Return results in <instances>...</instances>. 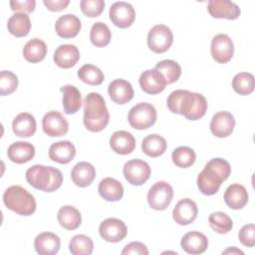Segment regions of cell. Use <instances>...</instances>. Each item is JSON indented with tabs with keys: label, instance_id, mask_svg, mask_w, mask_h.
I'll list each match as a JSON object with an SVG mask.
<instances>
[{
	"label": "cell",
	"instance_id": "29",
	"mask_svg": "<svg viewBox=\"0 0 255 255\" xmlns=\"http://www.w3.org/2000/svg\"><path fill=\"white\" fill-rule=\"evenodd\" d=\"M60 91L63 93V108L67 115L76 114L82 107L81 92L73 85H65Z\"/></svg>",
	"mask_w": 255,
	"mask_h": 255
},
{
	"label": "cell",
	"instance_id": "23",
	"mask_svg": "<svg viewBox=\"0 0 255 255\" xmlns=\"http://www.w3.org/2000/svg\"><path fill=\"white\" fill-rule=\"evenodd\" d=\"M110 146L116 153L126 155L133 151L135 138L127 130H117L110 137Z\"/></svg>",
	"mask_w": 255,
	"mask_h": 255
},
{
	"label": "cell",
	"instance_id": "42",
	"mask_svg": "<svg viewBox=\"0 0 255 255\" xmlns=\"http://www.w3.org/2000/svg\"><path fill=\"white\" fill-rule=\"evenodd\" d=\"M18 87V77L11 71H1L0 94L6 96L12 94Z\"/></svg>",
	"mask_w": 255,
	"mask_h": 255
},
{
	"label": "cell",
	"instance_id": "36",
	"mask_svg": "<svg viewBox=\"0 0 255 255\" xmlns=\"http://www.w3.org/2000/svg\"><path fill=\"white\" fill-rule=\"evenodd\" d=\"M78 77L80 80L88 85H101L105 79L103 71L92 64H86L78 70Z\"/></svg>",
	"mask_w": 255,
	"mask_h": 255
},
{
	"label": "cell",
	"instance_id": "13",
	"mask_svg": "<svg viewBox=\"0 0 255 255\" xmlns=\"http://www.w3.org/2000/svg\"><path fill=\"white\" fill-rule=\"evenodd\" d=\"M110 19L120 28L129 27L135 19V11L133 7L125 1H118L110 7Z\"/></svg>",
	"mask_w": 255,
	"mask_h": 255
},
{
	"label": "cell",
	"instance_id": "41",
	"mask_svg": "<svg viewBox=\"0 0 255 255\" xmlns=\"http://www.w3.org/2000/svg\"><path fill=\"white\" fill-rule=\"evenodd\" d=\"M210 227L219 234H226L233 227L232 219L222 211L212 212L208 217Z\"/></svg>",
	"mask_w": 255,
	"mask_h": 255
},
{
	"label": "cell",
	"instance_id": "11",
	"mask_svg": "<svg viewBox=\"0 0 255 255\" xmlns=\"http://www.w3.org/2000/svg\"><path fill=\"white\" fill-rule=\"evenodd\" d=\"M42 128L49 136H62L68 132L69 123L60 112L50 111L42 119Z\"/></svg>",
	"mask_w": 255,
	"mask_h": 255
},
{
	"label": "cell",
	"instance_id": "34",
	"mask_svg": "<svg viewBox=\"0 0 255 255\" xmlns=\"http://www.w3.org/2000/svg\"><path fill=\"white\" fill-rule=\"evenodd\" d=\"M47 54L46 43L39 39L33 38L29 40L23 48V56L30 63H38L44 60Z\"/></svg>",
	"mask_w": 255,
	"mask_h": 255
},
{
	"label": "cell",
	"instance_id": "14",
	"mask_svg": "<svg viewBox=\"0 0 255 255\" xmlns=\"http://www.w3.org/2000/svg\"><path fill=\"white\" fill-rule=\"evenodd\" d=\"M138 82L141 90L149 95H156L161 93L166 86L164 77L155 68L142 72L139 76Z\"/></svg>",
	"mask_w": 255,
	"mask_h": 255
},
{
	"label": "cell",
	"instance_id": "33",
	"mask_svg": "<svg viewBox=\"0 0 255 255\" xmlns=\"http://www.w3.org/2000/svg\"><path fill=\"white\" fill-rule=\"evenodd\" d=\"M167 143L164 137L157 133L146 135L141 142V150L147 156L157 157L164 153L166 150Z\"/></svg>",
	"mask_w": 255,
	"mask_h": 255
},
{
	"label": "cell",
	"instance_id": "44",
	"mask_svg": "<svg viewBox=\"0 0 255 255\" xmlns=\"http://www.w3.org/2000/svg\"><path fill=\"white\" fill-rule=\"evenodd\" d=\"M255 226L254 224H245L241 227L238 233V238L240 242L246 247H253L255 245Z\"/></svg>",
	"mask_w": 255,
	"mask_h": 255
},
{
	"label": "cell",
	"instance_id": "5",
	"mask_svg": "<svg viewBox=\"0 0 255 255\" xmlns=\"http://www.w3.org/2000/svg\"><path fill=\"white\" fill-rule=\"evenodd\" d=\"M5 206L19 215L28 216L35 212L37 204L34 196L20 185H12L3 193Z\"/></svg>",
	"mask_w": 255,
	"mask_h": 255
},
{
	"label": "cell",
	"instance_id": "37",
	"mask_svg": "<svg viewBox=\"0 0 255 255\" xmlns=\"http://www.w3.org/2000/svg\"><path fill=\"white\" fill-rule=\"evenodd\" d=\"M254 76L250 73H239L236 74L232 79V88L239 95L245 96L251 94L254 91Z\"/></svg>",
	"mask_w": 255,
	"mask_h": 255
},
{
	"label": "cell",
	"instance_id": "16",
	"mask_svg": "<svg viewBox=\"0 0 255 255\" xmlns=\"http://www.w3.org/2000/svg\"><path fill=\"white\" fill-rule=\"evenodd\" d=\"M207 10L213 18H225L228 20L237 19L241 13L239 6L230 0H209Z\"/></svg>",
	"mask_w": 255,
	"mask_h": 255
},
{
	"label": "cell",
	"instance_id": "7",
	"mask_svg": "<svg viewBox=\"0 0 255 255\" xmlns=\"http://www.w3.org/2000/svg\"><path fill=\"white\" fill-rule=\"evenodd\" d=\"M173 189L166 181L155 182L147 192L148 205L154 210H164L170 204Z\"/></svg>",
	"mask_w": 255,
	"mask_h": 255
},
{
	"label": "cell",
	"instance_id": "8",
	"mask_svg": "<svg viewBox=\"0 0 255 255\" xmlns=\"http://www.w3.org/2000/svg\"><path fill=\"white\" fill-rule=\"evenodd\" d=\"M173 42V34L165 25L158 24L153 26L147 34L148 48L155 53L166 52Z\"/></svg>",
	"mask_w": 255,
	"mask_h": 255
},
{
	"label": "cell",
	"instance_id": "47",
	"mask_svg": "<svg viewBox=\"0 0 255 255\" xmlns=\"http://www.w3.org/2000/svg\"><path fill=\"white\" fill-rule=\"evenodd\" d=\"M43 3L49 10L57 12L65 9L69 5L70 0H44Z\"/></svg>",
	"mask_w": 255,
	"mask_h": 255
},
{
	"label": "cell",
	"instance_id": "31",
	"mask_svg": "<svg viewBox=\"0 0 255 255\" xmlns=\"http://www.w3.org/2000/svg\"><path fill=\"white\" fill-rule=\"evenodd\" d=\"M7 28L9 33L15 37L27 36L31 29L30 17L25 13L16 12L8 19Z\"/></svg>",
	"mask_w": 255,
	"mask_h": 255
},
{
	"label": "cell",
	"instance_id": "20",
	"mask_svg": "<svg viewBox=\"0 0 255 255\" xmlns=\"http://www.w3.org/2000/svg\"><path fill=\"white\" fill-rule=\"evenodd\" d=\"M82 28L81 20L75 14H65L60 16L55 24L56 33L65 39L73 38L78 35Z\"/></svg>",
	"mask_w": 255,
	"mask_h": 255
},
{
	"label": "cell",
	"instance_id": "21",
	"mask_svg": "<svg viewBox=\"0 0 255 255\" xmlns=\"http://www.w3.org/2000/svg\"><path fill=\"white\" fill-rule=\"evenodd\" d=\"M181 248L188 254H201L208 247L207 237L198 231H190L183 235L180 241Z\"/></svg>",
	"mask_w": 255,
	"mask_h": 255
},
{
	"label": "cell",
	"instance_id": "12",
	"mask_svg": "<svg viewBox=\"0 0 255 255\" xmlns=\"http://www.w3.org/2000/svg\"><path fill=\"white\" fill-rule=\"evenodd\" d=\"M99 233L104 240L116 243L122 241L127 236L128 227L121 219L107 218L100 224Z\"/></svg>",
	"mask_w": 255,
	"mask_h": 255
},
{
	"label": "cell",
	"instance_id": "39",
	"mask_svg": "<svg viewBox=\"0 0 255 255\" xmlns=\"http://www.w3.org/2000/svg\"><path fill=\"white\" fill-rule=\"evenodd\" d=\"M93 249V240L91 237L84 234L75 235L69 243V250L73 255H90Z\"/></svg>",
	"mask_w": 255,
	"mask_h": 255
},
{
	"label": "cell",
	"instance_id": "46",
	"mask_svg": "<svg viewBox=\"0 0 255 255\" xmlns=\"http://www.w3.org/2000/svg\"><path fill=\"white\" fill-rule=\"evenodd\" d=\"M10 7L13 11H20L21 13H31L34 11L36 6L35 0H11L9 2Z\"/></svg>",
	"mask_w": 255,
	"mask_h": 255
},
{
	"label": "cell",
	"instance_id": "9",
	"mask_svg": "<svg viewBox=\"0 0 255 255\" xmlns=\"http://www.w3.org/2000/svg\"><path fill=\"white\" fill-rule=\"evenodd\" d=\"M150 166L142 159L134 158L127 161L123 172L128 183L134 186L142 185L150 176Z\"/></svg>",
	"mask_w": 255,
	"mask_h": 255
},
{
	"label": "cell",
	"instance_id": "3",
	"mask_svg": "<svg viewBox=\"0 0 255 255\" xmlns=\"http://www.w3.org/2000/svg\"><path fill=\"white\" fill-rule=\"evenodd\" d=\"M84 125L90 131L103 130L110 121V113L103 96L99 93H90L84 100Z\"/></svg>",
	"mask_w": 255,
	"mask_h": 255
},
{
	"label": "cell",
	"instance_id": "17",
	"mask_svg": "<svg viewBox=\"0 0 255 255\" xmlns=\"http://www.w3.org/2000/svg\"><path fill=\"white\" fill-rule=\"evenodd\" d=\"M196 203L190 198L180 199L172 210V218L178 225H188L197 217Z\"/></svg>",
	"mask_w": 255,
	"mask_h": 255
},
{
	"label": "cell",
	"instance_id": "26",
	"mask_svg": "<svg viewBox=\"0 0 255 255\" xmlns=\"http://www.w3.org/2000/svg\"><path fill=\"white\" fill-rule=\"evenodd\" d=\"M37 124L33 115L29 113L18 114L12 122L13 132L20 137H30L36 131Z\"/></svg>",
	"mask_w": 255,
	"mask_h": 255
},
{
	"label": "cell",
	"instance_id": "6",
	"mask_svg": "<svg viewBox=\"0 0 255 255\" xmlns=\"http://www.w3.org/2000/svg\"><path fill=\"white\" fill-rule=\"evenodd\" d=\"M156 110L149 103H138L133 106L128 116L130 127L135 129H146L156 121Z\"/></svg>",
	"mask_w": 255,
	"mask_h": 255
},
{
	"label": "cell",
	"instance_id": "18",
	"mask_svg": "<svg viewBox=\"0 0 255 255\" xmlns=\"http://www.w3.org/2000/svg\"><path fill=\"white\" fill-rule=\"evenodd\" d=\"M108 93L113 102L119 105H125L133 98V89L131 84L124 79H116L109 84Z\"/></svg>",
	"mask_w": 255,
	"mask_h": 255
},
{
	"label": "cell",
	"instance_id": "4",
	"mask_svg": "<svg viewBox=\"0 0 255 255\" xmlns=\"http://www.w3.org/2000/svg\"><path fill=\"white\" fill-rule=\"evenodd\" d=\"M25 177L30 185L45 192H53L63 183V174L60 169L42 164L29 167Z\"/></svg>",
	"mask_w": 255,
	"mask_h": 255
},
{
	"label": "cell",
	"instance_id": "19",
	"mask_svg": "<svg viewBox=\"0 0 255 255\" xmlns=\"http://www.w3.org/2000/svg\"><path fill=\"white\" fill-rule=\"evenodd\" d=\"M80 59V51L73 44L60 45L54 52L53 60L55 64L62 69L74 67Z\"/></svg>",
	"mask_w": 255,
	"mask_h": 255
},
{
	"label": "cell",
	"instance_id": "22",
	"mask_svg": "<svg viewBox=\"0 0 255 255\" xmlns=\"http://www.w3.org/2000/svg\"><path fill=\"white\" fill-rule=\"evenodd\" d=\"M34 247L40 255H55L60 250L61 240L55 233L42 232L35 238Z\"/></svg>",
	"mask_w": 255,
	"mask_h": 255
},
{
	"label": "cell",
	"instance_id": "45",
	"mask_svg": "<svg viewBox=\"0 0 255 255\" xmlns=\"http://www.w3.org/2000/svg\"><path fill=\"white\" fill-rule=\"evenodd\" d=\"M147 247L138 241H133L127 244L122 250L123 255H148Z\"/></svg>",
	"mask_w": 255,
	"mask_h": 255
},
{
	"label": "cell",
	"instance_id": "15",
	"mask_svg": "<svg viewBox=\"0 0 255 255\" xmlns=\"http://www.w3.org/2000/svg\"><path fill=\"white\" fill-rule=\"evenodd\" d=\"M235 127V119L230 112L221 111L213 115L210 122V130L216 137L230 135Z\"/></svg>",
	"mask_w": 255,
	"mask_h": 255
},
{
	"label": "cell",
	"instance_id": "1",
	"mask_svg": "<svg viewBox=\"0 0 255 255\" xmlns=\"http://www.w3.org/2000/svg\"><path fill=\"white\" fill-rule=\"evenodd\" d=\"M166 104L171 113L182 115L190 121L201 119L207 111V101L204 96L187 90H175L171 92Z\"/></svg>",
	"mask_w": 255,
	"mask_h": 255
},
{
	"label": "cell",
	"instance_id": "38",
	"mask_svg": "<svg viewBox=\"0 0 255 255\" xmlns=\"http://www.w3.org/2000/svg\"><path fill=\"white\" fill-rule=\"evenodd\" d=\"M155 69L158 70L164 77L166 84H172L176 82L181 75L180 65L173 60H162L155 65Z\"/></svg>",
	"mask_w": 255,
	"mask_h": 255
},
{
	"label": "cell",
	"instance_id": "10",
	"mask_svg": "<svg viewBox=\"0 0 255 255\" xmlns=\"http://www.w3.org/2000/svg\"><path fill=\"white\" fill-rule=\"evenodd\" d=\"M210 51L212 58L216 62L225 64L229 62L233 57L234 44L228 35L217 34L212 38Z\"/></svg>",
	"mask_w": 255,
	"mask_h": 255
},
{
	"label": "cell",
	"instance_id": "43",
	"mask_svg": "<svg viewBox=\"0 0 255 255\" xmlns=\"http://www.w3.org/2000/svg\"><path fill=\"white\" fill-rule=\"evenodd\" d=\"M80 6L87 17H97L104 11L105 2L103 0H82Z\"/></svg>",
	"mask_w": 255,
	"mask_h": 255
},
{
	"label": "cell",
	"instance_id": "24",
	"mask_svg": "<svg viewBox=\"0 0 255 255\" xmlns=\"http://www.w3.org/2000/svg\"><path fill=\"white\" fill-rule=\"evenodd\" d=\"M76 155V147L69 140H61L51 144L49 157L51 160L61 164L69 163Z\"/></svg>",
	"mask_w": 255,
	"mask_h": 255
},
{
	"label": "cell",
	"instance_id": "40",
	"mask_svg": "<svg viewBox=\"0 0 255 255\" xmlns=\"http://www.w3.org/2000/svg\"><path fill=\"white\" fill-rule=\"evenodd\" d=\"M172 162L181 168H187L191 166L196 159L195 151L189 146H178L172 151Z\"/></svg>",
	"mask_w": 255,
	"mask_h": 255
},
{
	"label": "cell",
	"instance_id": "48",
	"mask_svg": "<svg viewBox=\"0 0 255 255\" xmlns=\"http://www.w3.org/2000/svg\"><path fill=\"white\" fill-rule=\"evenodd\" d=\"M222 254H241V255H243L244 254V252L243 251H241L240 249H238V248H236V247H229V248H227L226 250H224L223 252H222Z\"/></svg>",
	"mask_w": 255,
	"mask_h": 255
},
{
	"label": "cell",
	"instance_id": "28",
	"mask_svg": "<svg viewBox=\"0 0 255 255\" xmlns=\"http://www.w3.org/2000/svg\"><path fill=\"white\" fill-rule=\"evenodd\" d=\"M71 177L77 186L86 187L94 181L96 177V169L90 162L80 161L72 168Z\"/></svg>",
	"mask_w": 255,
	"mask_h": 255
},
{
	"label": "cell",
	"instance_id": "2",
	"mask_svg": "<svg viewBox=\"0 0 255 255\" xmlns=\"http://www.w3.org/2000/svg\"><path fill=\"white\" fill-rule=\"evenodd\" d=\"M231 173L229 162L221 157L210 159L197 176V187L204 195L215 194Z\"/></svg>",
	"mask_w": 255,
	"mask_h": 255
},
{
	"label": "cell",
	"instance_id": "35",
	"mask_svg": "<svg viewBox=\"0 0 255 255\" xmlns=\"http://www.w3.org/2000/svg\"><path fill=\"white\" fill-rule=\"evenodd\" d=\"M112 39V32L104 22H96L90 31V40L96 47L107 46Z\"/></svg>",
	"mask_w": 255,
	"mask_h": 255
},
{
	"label": "cell",
	"instance_id": "27",
	"mask_svg": "<svg viewBox=\"0 0 255 255\" xmlns=\"http://www.w3.org/2000/svg\"><path fill=\"white\" fill-rule=\"evenodd\" d=\"M7 154L11 161L15 163H25L34 157L35 146L28 141H15L8 147Z\"/></svg>",
	"mask_w": 255,
	"mask_h": 255
},
{
	"label": "cell",
	"instance_id": "32",
	"mask_svg": "<svg viewBox=\"0 0 255 255\" xmlns=\"http://www.w3.org/2000/svg\"><path fill=\"white\" fill-rule=\"evenodd\" d=\"M59 224L67 230L77 229L82 222V216L80 211L72 205L62 206L57 215Z\"/></svg>",
	"mask_w": 255,
	"mask_h": 255
},
{
	"label": "cell",
	"instance_id": "30",
	"mask_svg": "<svg viewBox=\"0 0 255 255\" xmlns=\"http://www.w3.org/2000/svg\"><path fill=\"white\" fill-rule=\"evenodd\" d=\"M100 195L107 201H118L124 195L123 184L113 177H106L102 179L98 187Z\"/></svg>",
	"mask_w": 255,
	"mask_h": 255
},
{
	"label": "cell",
	"instance_id": "25",
	"mask_svg": "<svg viewBox=\"0 0 255 255\" xmlns=\"http://www.w3.org/2000/svg\"><path fill=\"white\" fill-rule=\"evenodd\" d=\"M248 192L246 188L239 183L229 185L224 192V201L228 207L237 210L243 208L248 202Z\"/></svg>",
	"mask_w": 255,
	"mask_h": 255
}]
</instances>
